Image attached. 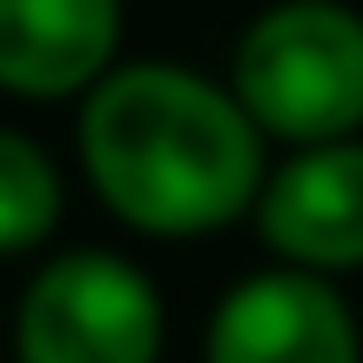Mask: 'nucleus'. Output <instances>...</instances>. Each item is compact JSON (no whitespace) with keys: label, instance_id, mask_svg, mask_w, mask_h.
<instances>
[{"label":"nucleus","instance_id":"obj_6","mask_svg":"<svg viewBox=\"0 0 363 363\" xmlns=\"http://www.w3.org/2000/svg\"><path fill=\"white\" fill-rule=\"evenodd\" d=\"M121 61V0H0V94L74 101Z\"/></svg>","mask_w":363,"mask_h":363},{"label":"nucleus","instance_id":"obj_1","mask_svg":"<svg viewBox=\"0 0 363 363\" xmlns=\"http://www.w3.org/2000/svg\"><path fill=\"white\" fill-rule=\"evenodd\" d=\"M74 155L94 202L155 242H189L242 222L269 175V142L229 81L175 61L108 67L81 94Z\"/></svg>","mask_w":363,"mask_h":363},{"label":"nucleus","instance_id":"obj_5","mask_svg":"<svg viewBox=\"0 0 363 363\" xmlns=\"http://www.w3.org/2000/svg\"><path fill=\"white\" fill-rule=\"evenodd\" d=\"M262 249L310 276H357L363 269V135L350 142L289 148L249 208Z\"/></svg>","mask_w":363,"mask_h":363},{"label":"nucleus","instance_id":"obj_3","mask_svg":"<svg viewBox=\"0 0 363 363\" xmlns=\"http://www.w3.org/2000/svg\"><path fill=\"white\" fill-rule=\"evenodd\" d=\"M169 310L142 262L61 249L13 303V363H162Z\"/></svg>","mask_w":363,"mask_h":363},{"label":"nucleus","instance_id":"obj_7","mask_svg":"<svg viewBox=\"0 0 363 363\" xmlns=\"http://www.w3.org/2000/svg\"><path fill=\"white\" fill-rule=\"evenodd\" d=\"M67 208V182L61 162L34 142V135L0 121V262H21L34 249L54 242Z\"/></svg>","mask_w":363,"mask_h":363},{"label":"nucleus","instance_id":"obj_2","mask_svg":"<svg viewBox=\"0 0 363 363\" xmlns=\"http://www.w3.org/2000/svg\"><path fill=\"white\" fill-rule=\"evenodd\" d=\"M229 94L283 148L363 135V13L343 0L262 7L229 54Z\"/></svg>","mask_w":363,"mask_h":363},{"label":"nucleus","instance_id":"obj_4","mask_svg":"<svg viewBox=\"0 0 363 363\" xmlns=\"http://www.w3.org/2000/svg\"><path fill=\"white\" fill-rule=\"evenodd\" d=\"M202 363H363V323L330 276L276 262L216 296Z\"/></svg>","mask_w":363,"mask_h":363}]
</instances>
